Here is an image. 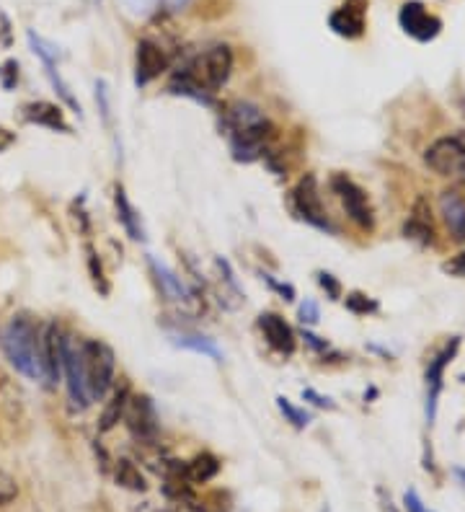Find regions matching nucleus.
Instances as JSON below:
<instances>
[{"label":"nucleus","instance_id":"obj_22","mask_svg":"<svg viewBox=\"0 0 465 512\" xmlns=\"http://www.w3.org/2000/svg\"><path fill=\"white\" fill-rule=\"evenodd\" d=\"M171 339H174V344L176 347H181V350L205 355V357H210V360H215V363H220V360H223V352H220V347L215 344V339L205 337V334H197V331H174V334H171Z\"/></svg>","mask_w":465,"mask_h":512},{"label":"nucleus","instance_id":"obj_26","mask_svg":"<svg viewBox=\"0 0 465 512\" xmlns=\"http://www.w3.org/2000/svg\"><path fill=\"white\" fill-rule=\"evenodd\" d=\"M277 409L295 430H305L310 425V414L305 409H300V406L292 404L290 399H285V396H277Z\"/></svg>","mask_w":465,"mask_h":512},{"label":"nucleus","instance_id":"obj_4","mask_svg":"<svg viewBox=\"0 0 465 512\" xmlns=\"http://www.w3.org/2000/svg\"><path fill=\"white\" fill-rule=\"evenodd\" d=\"M81 368L91 404L112 394L117 383V355L104 339H81Z\"/></svg>","mask_w":465,"mask_h":512},{"label":"nucleus","instance_id":"obj_20","mask_svg":"<svg viewBox=\"0 0 465 512\" xmlns=\"http://www.w3.org/2000/svg\"><path fill=\"white\" fill-rule=\"evenodd\" d=\"M114 207H117V220L122 223L124 233L132 238V241H145V228H143V220L137 215L135 205L130 202L127 197V189L122 184L114 187Z\"/></svg>","mask_w":465,"mask_h":512},{"label":"nucleus","instance_id":"obj_34","mask_svg":"<svg viewBox=\"0 0 465 512\" xmlns=\"http://www.w3.org/2000/svg\"><path fill=\"white\" fill-rule=\"evenodd\" d=\"M158 3L161 0H124V6H127V11L132 16H148V13H153L158 8Z\"/></svg>","mask_w":465,"mask_h":512},{"label":"nucleus","instance_id":"obj_40","mask_svg":"<svg viewBox=\"0 0 465 512\" xmlns=\"http://www.w3.org/2000/svg\"><path fill=\"white\" fill-rule=\"evenodd\" d=\"M13 143H16V135L11 130H6V127H0V153L11 148Z\"/></svg>","mask_w":465,"mask_h":512},{"label":"nucleus","instance_id":"obj_2","mask_svg":"<svg viewBox=\"0 0 465 512\" xmlns=\"http://www.w3.org/2000/svg\"><path fill=\"white\" fill-rule=\"evenodd\" d=\"M223 125L228 130L230 153L238 163H254L267 156L269 143L277 135L272 119L251 101H233L225 109Z\"/></svg>","mask_w":465,"mask_h":512},{"label":"nucleus","instance_id":"obj_14","mask_svg":"<svg viewBox=\"0 0 465 512\" xmlns=\"http://www.w3.org/2000/svg\"><path fill=\"white\" fill-rule=\"evenodd\" d=\"M168 65H171V60H168L161 44L150 42V39H140L135 47V86L145 88L155 78H161L168 70Z\"/></svg>","mask_w":465,"mask_h":512},{"label":"nucleus","instance_id":"obj_8","mask_svg":"<svg viewBox=\"0 0 465 512\" xmlns=\"http://www.w3.org/2000/svg\"><path fill=\"white\" fill-rule=\"evenodd\" d=\"M62 381H65V388H68V399L70 406L75 412H86L91 406V399H88L86 381H83V368H81V342L65 331L62 337Z\"/></svg>","mask_w":465,"mask_h":512},{"label":"nucleus","instance_id":"obj_31","mask_svg":"<svg viewBox=\"0 0 465 512\" xmlns=\"http://www.w3.org/2000/svg\"><path fill=\"white\" fill-rule=\"evenodd\" d=\"M316 280H318V285H321L323 293H326V298L329 300L341 298V282L336 280L331 272H316Z\"/></svg>","mask_w":465,"mask_h":512},{"label":"nucleus","instance_id":"obj_23","mask_svg":"<svg viewBox=\"0 0 465 512\" xmlns=\"http://www.w3.org/2000/svg\"><path fill=\"white\" fill-rule=\"evenodd\" d=\"M217 474H220V461L215 456H210V453H199L197 458L184 463V479L189 484H207Z\"/></svg>","mask_w":465,"mask_h":512},{"label":"nucleus","instance_id":"obj_10","mask_svg":"<svg viewBox=\"0 0 465 512\" xmlns=\"http://www.w3.org/2000/svg\"><path fill=\"white\" fill-rule=\"evenodd\" d=\"M62 337L65 331L57 321L39 326V370L44 388H55L62 381Z\"/></svg>","mask_w":465,"mask_h":512},{"label":"nucleus","instance_id":"obj_15","mask_svg":"<svg viewBox=\"0 0 465 512\" xmlns=\"http://www.w3.org/2000/svg\"><path fill=\"white\" fill-rule=\"evenodd\" d=\"M148 264H150V269H153L155 285L161 288V293L166 295L171 303H176V306H181V308L197 306L199 298L192 293V288H189V285H186L179 275H176L174 269L168 267V264L158 262V259L150 254H148Z\"/></svg>","mask_w":465,"mask_h":512},{"label":"nucleus","instance_id":"obj_25","mask_svg":"<svg viewBox=\"0 0 465 512\" xmlns=\"http://www.w3.org/2000/svg\"><path fill=\"white\" fill-rule=\"evenodd\" d=\"M86 262H88V275H91L93 288L99 290L101 295H109V280H106V272H104V264H101L99 254L93 249L91 244H86Z\"/></svg>","mask_w":465,"mask_h":512},{"label":"nucleus","instance_id":"obj_6","mask_svg":"<svg viewBox=\"0 0 465 512\" xmlns=\"http://www.w3.org/2000/svg\"><path fill=\"white\" fill-rule=\"evenodd\" d=\"M329 187L331 192L336 194V200L341 202V207H344L347 218L352 220L360 231H375V210H372L370 197H367V192L360 184L354 182V179H349L347 174H334L329 179Z\"/></svg>","mask_w":465,"mask_h":512},{"label":"nucleus","instance_id":"obj_41","mask_svg":"<svg viewBox=\"0 0 465 512\" xmlns=\"http://www.w3.org/2000/svg\"><path fill=\"white\" fill-rule=\"evenodd\" d=\"M168 11H184V8L192 6V0H161Z\"/></svg>","mask_w":465,"mask_h":512},{"label":"nucleus","instance_id":"obj_24","mask_svg":"<svg viewBox=\"0 0 465 512\" xmlns=\"http://www.w3.org/2000/svg\"><path fill=\"white\" fill-rule=\"evenodd\" d=\"M114 481H117L119 487L130 489V492H145L148 489V479L140 471V466L130 461V458H117L114 461Z\"/></svg>","mask_w":465,"mask_h":512},{"label":"nucleus","instance_id":"obj_39","mask_svg":"<svg viewBox=\"0 0 465 512\" xmlns=\"http://www.w3.org/2000/svg\"><path fill=\"white\" fill-rule=\"evenodd\" d=\"M442 269H445V272H450V275H465V251L463 254L455 256L453 262H447Z\"/></svg>","mask_w":465,"mask_h":512},{"label":"nucleus","instance_id":"obj_30","mask_svg":"<svg viewBox=\"0 0 465 512\" xmlns=\"http://www.w3.org/2000/svg\"><path fill=\"white\" fill-rule=\"evenodd\" d=\"M16 497H19V481L6 469H0V507H8Z\"/></svg>","mask_w":465,"mask_h":512},{"label":"nucleus","instance_id":"obj_28","mask_svg":"<svg viewBox=\"0 0 465 512\" xmlns=\"http://www.w3.org/2000/svg\"><path fill=\"white\" fill-rule=\"evenodd\" d=\"M378 300H372L365 293H349L347 295V311H352L354 316H367V313H378Z\"/></svg>","mask_w":465,"mask_h":512},{"label":"nucleus","instance_id":"obj_16","mask_svg":"<svg viewBox=\"0 0 465 512\" xmlns=\"http://www.w3.org/2000/svg\"><path fill=\"white\" fill-rule=\"evenodd\" d=\"M259 329L274 352L285 357L295 355V350H298V337H295L292 326L279 313H261Z\"/></svg>","mask_w":465,"mask_h":512},{"label":"nucleus","instance_id":"obj_33","mask_svg":"<svg viewBox=\"0 0 465 512\" xmlns=\"http://www.w3.org/2000/svg\"><path fill=\"white\" fill-rule=\"evenodd\" d=\"M261 280L267 282L269 288H272L274 293L279 295V298H282V300H287V303H292V300L298 298V295H295V288H292L290 282H279V280H274L272 275H261Z\"/></svg>","mask_w":465,"mask_h":512},{"label":"nucleus","instance_id":"obj_17","mask_svg":"<svg viewBox=\"0 0 465 512\" xmlns=\"http://www.w3.org/2000/svg\"><path fill=\"white\" fill-rule=\"evenodd\" d=\"M440 215H442V220H445L450 236L463 244L465 241V192H460V189L442 192Z\"/></svg>","mask_w":465,"mask_h":512},{"label":"nucleus","instance_id":"obj_43","mask_svg":"<svg viewBox=\"0 0 465 512\" xmlns=\"http://www.w3.org/2000/svg\"><path fill=\"white\" fill-rule=\"evenodd\" d=\"M463 381H465V375H463Z\"/></svg>","mask_w":465,"mask_h":512},{"label":"nucleus","instance_id":"obj_11","mask_svg":"<svg viewBox=\"0 0 465 512\" xmlns=\"http://www.w3.org/2000/svg\"><path fill=\"white\" fill-rule=\"evenodd\" d=\"M398 24L411 39L416 42H432V39L440 37L442 32V21L434 16V13L427 11L422 0H409V3H403L401 11H398Z\"/></svg>","mask_w":465,"mask_h":512},{"label":"nucleus","instance_id":"obj_27","mask_svg":"<svg viewBox=\"0 0 465 512\" xmlns=\"http://www.w3.org/2000/svg\"><path fill=\"white\" fill-rule=\"evenodd\" d=\"M44 73H47V78H50L52 88H55L57 94H60V99L65 101V104H68L75 114H81V104H78V99L70 94V86L62 81V75H60V70H57V65H47V68H44Z\"/></svg>","mask_w":465,"mask_h":512},{"label":"nucleus","instance_id":"obj_3","mask_svg":"<svg viewBox=\"0 0 465 512\" xmlns=\"http://www.w3.org/2000/svg\"><path fill=\"white\" fill-rule=\"evenodd\" d=\"M3 352L6 360L16 373H21L29 381L42 383V370H39V324L26 313H16L3 329Z\"/></svg>","mask_w":465,"mask_h":512},{"label":"nucleus","instance_id":"obj_38","mask_svg":"<svg viewBox=\"0 0 465 512\" xmlns=\"http://www.w3.org/2000/svg\"><path fill=\"white\" fill-rule=\"evenodd\" d=\"M303 339H305V344H308V347H313V350H316V352H326V350H329V342H326V339H321V337H316L313 331L305 329L303 331Z\"/></svg>","mask_w":465,"mask_h":512},{"label":"nucleus","instance_id":"obj_37","mask_svg":"<svg viewBox=\"0 0 465 512\" xmlns=\"http://www.w3.org/2000/svg\"><path fill=\"white\" fill-rule=\"evenodd\" d=\"M16 81H19V63H16V60H8V63L3 65V86L13 88Z\"/></svg>","mask_w":465,"mask_h":512},{"label":"nucleus","instance_id":"obj_5","mask_svg":"<svg viewBox=\"0 0 465 512\" xmlns=\"http://www.w3.org/2000/svg\"><path fill=\"white\" fill-rule=\"evenodd\" d=\"M292 210L300 220H305L308 225L318 228V231L336 233V225L331 223L326 207H323L321 187H318L316 174H305L300 176V182L295 184V189L290 192Z\"/></svg>","mask_w":465,"mask_h":512},{"label":"nucleus","instance_id":"obj_19","mask_svg":"<svg viewBox=\"0 0 465 512\" xmlns=\"http://www.w3.org/2000/svg\"><path fill=\"white\" fill-rule=\"evenodd\" d=\"M24 119L37 127H47V130L55 132H70L68 119H65V112H62L57 104H50V101H31L24 109Z\"/></svg>","mask_w":465,"mask_h":512},{"label":"nucleus","instance_id":"obj_42","mask_svg":"<svg viewBox=\"0 0 465 512\" xmlns=\"http://www.w3.org/2000/svg\"><path fill=\"white\" fill-rule=\"evenodd\" d=\"M455 476H458V479L463 481V487H465V469H455Z\"/></svg>","mask_w":465,"mask_h":512},{"label":"nucleus","instance_id":"obj_13","mask_svg":"<svg viewBox=\"0 0 465 512\" xmlns=\"http://www.w3.org/2000/svg\"><path fill=\"white\" fill-rule=\"evenodd\" d=\"M367 6L370 0H344L329 16V29L336 37L360 39L367 29Z\"/></svg>","mask_w":465,"mask_h":512},{"label":"nucleus","instance_id":"obj_32","mask_svg":"<svg viewBox=\"0 0 465 512\" xmlns=\"http://www.w3.org/2000/svg\"><path fill=\"white\" fill-rule=\"evenodd\" d=\"M298 319H300V324H305V326H316L318 321H321V308H318L316 300L305 298L303 306L298 308Z\"/></svg>","mask_w":465,"mask_h":512},{"label":"nucleus","instance_id":"obj_18","mask_svg":"<svg viewBox=\"0 0 465 512\" xmlns=\"http://www.w3.org/2000/svg\"><path fill=\"white\" fill-rule=\"evenodd\" d=\"M403 233L406 238L416 241V244L429 246L434 241V218H432V207L424 197L414 202V210H411L409 220L403 225Z\"/></svg>","mask_w":465,"mask_h":512},{"label":"nucleus","instance_id":"obj_9","mask_svg":"<svg viewBox=\"0 0 465 512\" xmlns=\"http://www.w3.org/2000/svg\"><path fill=\"white\" fill-rule=\"evenodd\" d=\"M122 422L130 432V438L140 445H153L158 440V432H161L158 412H155V404L148 394L130 396Z\"/></svg>","mask_w":465,"mask_h":512},{"label":"nucleus","instance_id":"obj_29","mask_svg":"<svg viewBox=\"0 0 465 512\" xmlns=\"http://www.w3.org/2000/svg\"><path fill=\"white\" fill-rule=\"evenodd\" d=\"M96 104H99L101 122H104L106 130H112V99H109V88H106V81H96Z\"/></svg>","mask_w":465,"mask_h":512},{"label":"nucleus","instance_id":"obj_35","mask_svg":"<svg viewBox=\"0 0 465 512\" xmlns=\"http://www.w3.org/2000/svg\"><path fill=\"white\" fill-rule=\"evenodd\" d=\"M303 401H310L313 406H318V409H336L334 399H329V396L318 394L316 388H303Z\"/></svg>","mask_w":465,"mask_h":512},{"label":"nucleus","instance_id":"obj_36","mask_svg":"<svg viewBox=\"0 0 465 512\" xmlns=\"http://www.w3.org/2000/svg\"><path fill=\"white\" fill-rule=\"evenodd\" d=\"M403 507H406V512H432L424 505L422 497L416 494V489H409V492L403 494Z\"/></svg>","mask_w":465,"mask_h":512},{"label":"nucleus","instance_id":"obj_12","mask_svg":"<svg viewBox=\"0 0 465 512\" xmlns=\"http://www.w3.org/2000/svg\"><path fill=\"white\" fill-rule=\"evenodd\" d=\"M460 350V337H453L450 342L442 347L437 355H434V360H429V368L427 373H424V378H427V422L432 425L434 417H437V401H440V394H442V386H445V370L447 365L453 363L455 355H458Z\"/></svg>","mask_w":465,"mask_h":512},{"label":"nucleus","instance_id":"obj_7","mask_svg":"<svg viewBox=\"0 0 465 512\" xmlns=\"http://www.w3.org/2000/svg\"><path fill=\"white\" fill-rule=\"evenodd\" d=\"M424 166L437 176L465 174V130L450 132L424 150Z\"/></svg>","mask_w":465,"mask_h":512},{"label":"nucleus","instance_id":"obj_1","mask_svg":"<svg viewBox=\"0 0 465 512\" xmlns=\"http://www.w3.org/2000/svg\"><path fill=\"white\" fill-rule=\"evenodd\" d=\"M233 65H236V57L228 44H212L199 55L189 57L184 68L171 75L168 91L205 104V107H215V94L230 81Z\"/></svg>","mask_w":465,"mask_h":512},{"label":"nucleus","instance_id":"obj_21","mask_svg":"<svg viewBox=\"0 0 465 512\" xmlns=\"http://www.w3.org/2000/svg\"><path fill=\"white\" fill-rule=\"evenodd\" d=\"M130 396H132V388H130V383H127V381H122L119 386H114L112 399L106 401L104 412H101V417H99V432H101V435H104V432H112L114 427L122 422L124 409H127V401H130Z\"/></svg>","mask_w":465,"mask_h":512}]
</instances>
